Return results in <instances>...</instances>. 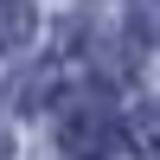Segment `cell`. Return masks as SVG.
Returning a JSON list of instances; mask_svg holds the SVG:
<instances>
[{
  "mask_svg": "<svg viewBox=\"0 0 160 160\" xmlns=\"http://www.w3.org/2000/svg\"><path fill=\"white\" fill-rule=\"evenodd\" d=\"M7 154H13V141H7V135H0V160H7Z\"/></svg>",
  "mask_w": 160,
  "mask_h": 160,
  "instance_id": "obj_5",
  "label": "cell"
},
{
  "mask_svg": "<svg viewBox=\"0 0 160 160\" xmlns=\"http://www.w3.org/2000/svg\"><path fill=\"white\" fill-rule=\"evenodd\" d=\"M135 32L148 38V45L160 38V0H135Z\"/></svg>",
  "mask_w": 160,
  "mask_h": 160,
  "instance_id": "obj_4",
  "label": "cell"
},
{
  "mask_svg": "<svg viewBox=\"0 0 160 160\" xmlns=\"http://www.w3.org/2000/svg\"><path fill=\"white\" fill-rule=\"evenodd\" d=\"M128 148L141 160H160V102H141V109L128 115Z\"/></svg>",
  "mask_w": 160,
  "mask_h": 160,
  "instance_id": "obj_3",
  "label": "cell"
},
{
  "mask_svg": "<svg viewBox=\"0 0 160 160\" xmlns=\"http://www.w3.org/2000/svg\"><path fill=\"white\" fill-rule=\"evenodd\" d=\"M32 26H38L32 0H0V51H19L32 38Z\"/></svg>",
  "mask_w": 160,
  "mask_h": 160,
  "instance_id": "obj_2",
  "label": "cell"
},
{
  "mask_svg": "<svg viewBox=\"0 0 160 160\" xmlns=\"http://www.w3.org/2000/svg\"><path fill=\"white\" fill-rule=\"evenodd\" d=\"M58 141H64L77 160H96L102 141H115V122L102 115V102H71V109H64V122H58Z\"/></svg>",
  "mask_w": 160,
  "mask_h": 160,
  "instance_id": "obj_1",
  "label": "cell"
}]
</instances>
